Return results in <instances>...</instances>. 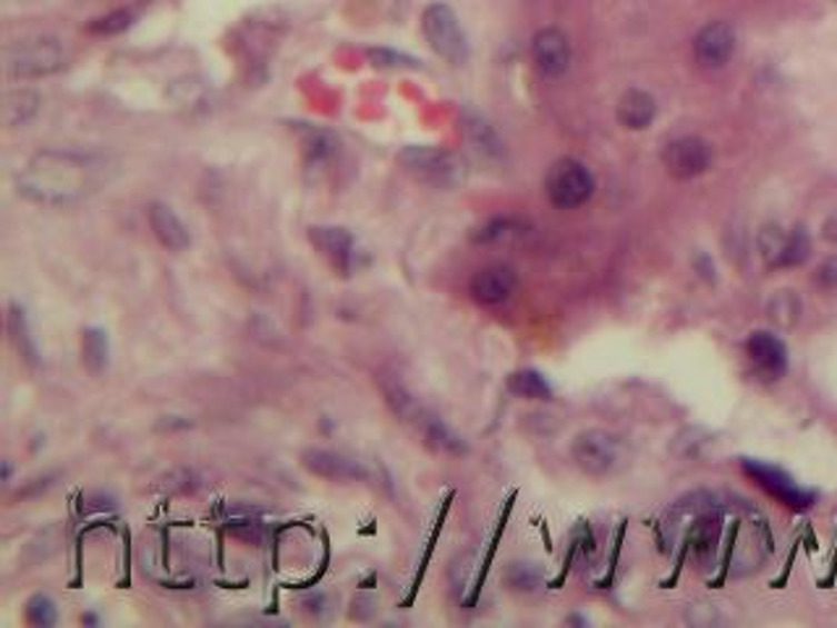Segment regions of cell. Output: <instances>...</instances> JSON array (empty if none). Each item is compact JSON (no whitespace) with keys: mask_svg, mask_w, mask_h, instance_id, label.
Instances as JSON below:
<instances>
[{"mask_svg":"<svg viewBox=\"0 0 837 628\" xmlns=\"http://www.w3.org/2000/svg\"><path fill=\"white\" fill-rule=\"evenodd\" d=\"M102 162L73 152H40L19 173V191L29 202L66 207L100 187Z\"/></svg>","mask_w":837,"mask_h":628,"instance_id":"obj_1","label":"cell"},{"mask_svg":"<svg viewBox=\"0 0 837 628\" xmlns=\"http://www.w3.org/2000/svg\"><path fill=\"white\" fill-rule=\"evenodd\" d=\"M398 162L406 173L432 189H456L466 179V162L456 152L437 150V147H406L398 154Z\"/></svg>","mask_w":837,"mask_h":628,"instance_id":"obj_2","label":"cell"},{"mask_svg":"<svg viewBox=\"0 0 837 628\" xmlns=\"http://www.w3.org/2000/svg\"><path fill=\"white\" fill-rule=\"evenodd\" d=\"M570 458L584 475L610 477L624 467L626 446L607 430H584L570 442Z\"/></svg>","mask_w":837,"mask_h":628,"instance_id":"obj_3","label":"cell"},{"mask_svg":"<svg viewBox=\"0 0 837 628\" xmlns=\"http://www.w3.org/2000/svg\"><path fill=\"white\" fill-rule=\"evenodd\" d=\"M421 29H425L427 42L437 56L456 66L466 63V58H469V40H466V32L454 9H448L442 3L429 6L425 17H421Z\"/></svg>","mask_w":837,"mask_h":628,"instance_id":"obj_4","label":"cell"},{"mask_svg":"<svg viewBox=\"0 0 837 628\" xmlns=\"http://www.w3.org/2000/svg\"><path fill=\"white\" fill-rule=\"evenodd\" d=\"M545 191L550 202L560 210H576L595 195V176L579 160H558L545 179Z\"/></svg>","mask_w":837,"mask_h":628,"instance_id":"obj_5","label":"cell"},{"mask_svg":"<svg viewBox=\"0 0 837 628\" xmlns=\"http://www.w3.org/2000/svg\"><path fill=\"white\" fill-rule=\"evenodd\" d=\"M6 69L13 79H40L63 69L66 53L53 37H34L9 50Z\"/></svg>","mask_w":837,"mask_h":628,"instance_id":"obj_6","label":"cell"},{"mask_svg":"<svg viewBox=\"0 0 837 628\" xmlns=\"http://www.w3.org/2000/svg\"><path fill=\"white\" fill-rule=\"evenodd\" d=\"M744 471L761 487V490L780 500L783 506L796 508V511H806V508L814 506V492L804 490V487H798L796 482H793V477L785 475L783 469L769 467V463H765V461H754V458H746Z\"/></svg>","mask_w":837,"mask_h":628,"instance_id":"obj_7","label":"cell"},{"mask_svg":"<svg viewBox=\"0 0 837 628\" xmlns=\"http://www.w3.org/2000/svg\"><path fill=\"white\" fill-rule=\"evenodd\" d=\"M301 467L309 475L328 479V482H367L369 469L357 458L328 448H307L301 453Z\"/></svg>","mask_w":837,"mask_h":628,"instance_id":"obj_8","label":"cell"},{"mask_svg":"<svg viewBox=\"0 0 837 628\" xmlns=\"http://www.w3.org/2000/svg\"><path fill=\"white\" fill-rule=\"evenodd\" d=\"M662 162L668 173L678 181L696 179V176L707 173L713 166V147L699 137H680L665 147Z\"/></svg>","mask_w":837,"mask_h":628,"instance_id":"obj_9","label":"cell"},{"mask_svg":"<svg viewBox=\"0 0 837 628\" xmlns=\"http://www.w3.org/2000/svg\"><path fill=\"white\" fill-rule=\"evenodd\" d=\"M309 241L315 243L317 249H320V255L328 260L332 268H336L338 272H343V276H348V272L353 270V265H357V241H353V236L346 231V228H336V226H317V228H309Z\"/></svg>","mask_w":837,"mask_h":628,"instance_id":"obj_10","label":"cell"},{"mask_svg":"<svg viewBox=\"0 0 837 628\" xmlns=\"http://www.w3.org/2000/svg\"><path fill=\"white\" fill-rule=\"evenodd\" d=\"M746 353L757 375L765 377V380H780L788 372V349L773 332H751V338L746 341Z\"/></svg>","mask_w":837,"mask_h":628,"instance_id":"obj_11","label":"cell"},{"mask_svg":"<svg viewBox=\"0 0 837 628\" xmlns=\"http://www.w3.org/2000/svg\"><path fill=\"white\" fill-rule=\"evenodd\" d=\"M733 50H736V32L728 21H713L704 29H699L694 40V56L696 61L707 69H720L733 58Z\"/></svg>","mask_w":837,"mask_h":628,"instance_id":"obj_12","label":"cell"},{"mask_svg":"<svg viewBox=\"0 0 837 628\" xmlns=\"http://www.w3.org/2000/svg\"><path fill=\"white\" fill-rule=\"evenodd\" d=\"M516 272L506 265H490L471 278V297L485 307H498L508 301L516 291Z\"/></svg>","mask_w":837,"mask_h":628,"instance_id":"obj_13","label":"cell"},{"mask_svg":"<svg viewBox=\"0 0 837 628\" xmlns=\"http://www.w3.org/2000/svg\"><path fill=\"white\" fill-rule=\"evenodd\" d=\"M531 56H535L537 69L545 77H562L570 66L568 37L560 29H542V32L535 34V42H531Z\"/></svg>","mask_w":837,"mask_h":628,"instance_id":"obj_14","label":"cell"},{"mask_svg":"<svg viewBox=\"0 0 837 628\" xmlns=\"http://www.w3.org/2000/svg\"><path fill=\"white\" fill-rule=\"evenodd\" d=\"M147 220H150L155 239H158L162 247L170 251L189 249V243H191L189 228L183 226V220L176 216L168 205L152 202L150 207H147Z\"/></svg>","mask_w":837,"mask_h":628,"instance_id":"obj_15","label":"cell"},{"mask_svg":"<svg viewBox=\"0 0 837 628\" xmlns=\"http://www.w3.org/2000/svg\"><path fill=\"white\" fill-rule=\"evenodd\" d=\"M657 116V102L649 92L644 90H628L624 98L618 100V121L626 126L628 131H644L649 129L651 121Z\"/></svg>","mask_w":837,"mask_h":628,"instance_id":"obj_16","label":"cell"},{"mask_svg":"<svg viewBox=\"0 0 837 628\" xmlns=\"http://www.w3.org/2000/svg\"><path fill=\"white\" fill-rule=\"evenodd\" d=\"M464 131H466V139H469L471 150L477 152L481 160L498 162L502 158V142L498 139V134H495L492 126L485 121V118L466 113L464 116Z\"/></svg>","mask_w":837,"mask_h":628,"instance_id":"obj_17","label":"cell"},{"mask_svg":"<svg viewBox=\"0 0 837 628\" xmlns=\"http://www.w3.org/2000/svg\"><path fill=\"white\" fill-rule=\"evenodd\" d=\"M81 361H84L87 372L100 377L108 369L110 361V343L106 330L87 328L81 332Z\"/></svg>","mask_w":837,"mask_h":628,"instance_id":"obj_18","label":"cell"},{"mask_svg":"<svg viewBox=\"0 0 837 628\" xmlns=\"http://www.w3.org/2000/svg\"><path fill=\"white\" fill-rule=\"evenodd\" d=\"M508 390L524 401H550L552 388L537 369H518L508 377Z\"/></svg>","mask_w":837,"mask_h":628,"instance_id":"obj_19","label":"cell"},{"mask_svg":"<svg viewBox=\"0 0 837 628\" xmlns=\"http://www.w3.org/2000/svg\"><path fill=\"white\" fill-rule=\"evenodd\" d=\"M417 427H421V432H425L429 446L448 450V453H466L464 440L458 438V435L450 430V427L442 422V419L432 417V413L421 411V417L417 419Z\"/></svg>","mask_w":837,"mask_h":628,"instance_id":"obj_20","label":"cell"},{"mask_svg":"<svg viewBox=\"0 0 837 628\" xmlns=\"http://www.w3.org/2000/svg\"><path fill=\"white\" fill-rule=\"evenodd\" d=\"M785 243H788V233H785L780 226H765L759 231V251L769 268H780Z\"/></svg>","mask_w":837,"mask_h":628,"instance_id":"obj_21","label":"cell"},{"mask_svg":"<svg viewBox=\"0 0 837 628\" xmlns=\"http://www.w3.org/2000/svg\"><path fill=\"white\" fill-rule=\"evenodd\" d=\"M301 144L309 160H328L338 152V139L325 129H307L301 137Z\"/></svg>","mask_w":837,"mask_h":628,"instance_id":"obj_22","label":"cell"},{"mask_svg":"<svg viewBox=\"0 0 837 628\" xmlns=\"http://www.w3.org/2000/svg\"><path fill=\"white\" fill-rule=\"evenodd\" d=\"M767 312L777 325H783V328H790V325H796L798 315H801V305H798L796 293H793V291H777L775 297L769 299Z\"/></svg>","mask_w":837,"mask_h":628,"instance_id":"obj_23","label":"cell"},{"mask_svg":"<svg viewBox=\"0 0 837 628\" xmlns=\"http://www.w3.org/2000/svg\"><path fill=\"white\" fill-rule=\"evenodd\" d=\"M809 255H811L809 233H806L801 226L793 228V231L788 233V243H785L780 268H798V265H804L806 260H809Z\"/></svg>","mask_w":837,"mask_h":628,"instance_id":"obj_24","label":"cell"},{"mask_svg":"<svg viewBox=\"0 0 837 628\" xmlns=\"http://www.w3.org/2000/svg\"><path fill=\"white\" fill-rule=\"evenodd\" d=\"M37 110V94L27 92V90H19V92H11L9 98H6V121H9L11 126H19L24 123L29 116H32Z\"/></svg>","mask_w":837,"mask_h":628,"instance_id":"obj_25","label":"cell"},{"mask_svg":"<svg viewBox=\"0 0 837 628\" xmlns=\"http://www.w3.org/2000/svg\"><path fill=\"white\" fill-rule=\"evenodd\" d=\"M56 602L50 600L48 595H34L32 600L27 602V624H32L37 628H48L56 624Z\"/></svg>","mask_w":837,"mask_h":628,"instance_id":"obj_26","label":"cell"},{"mask_svg":"<svg viewBox=\"0 0 837 628\" xmlns=\"http://www.w3.org/2000/svg\"><path fill=\"white\" fill-rule=\"evenodd\" d=\"M506 581L510 584V589H535L539 584V574L529 564H510Z\"/></svg>","mask_w":837,"mask_h":628,"instance_id":"obj_27","label":"cell"},{"mask_svg":"<svg viewBox=\"0 0 837 628\" xmlns=\"http://www.w3.org/2000/svg\"><path fill=\"white\" fill-rule=\"evenodd\" d=\"M129 24H131L129 13L116 11V13H110V17H102V19L94 21L90 29L94 34H116V32H123V29Z\"/></svg>","mask_w":837,"mask_h":628,"instance_id":"obj_28","label":"cell"},{"mask_svg":"<svg viewBox=\"0 0 837 628\" xmlns=\"http://www.w3.org/2000/svg\"><path fill=\"white\" fill-rule=\"evenodd\" d=\"M369 58H372L375 66H380V69H398V66H417V61H411V58H406V56L392 53V50H369Z\"/></svg>","mask_w":837,"mask_h":628,"instance_id":"obj_29","label":"cell"},{"mask_svg":"<svg viewBox=\"0 0 837 628\" xmlns=\"http://www.w3.org/2000/svg\"><path fill=\"white\" fill-rule=\"evenodd\" d=\"M817 283L821 288H837V257H829V260L819 265Z\"/></svg>","mask_w":837,"mask_h":628,"instance_id":"obj_30","label":"cell"},{"mask_svg":"<svg viewBox=\"0 0 837 628\" xmlns=\"http://www.w3.org/2000/svg\"><path fill=\"white\" fill-rule=\"evenodd\" d=\"M9 479H11V463L6 461L3 463V482H9Z\"/></svg>","mask_w":837,"mask_h":628,"instance_id":"obj_31","label":"cell"}]
</instances>
